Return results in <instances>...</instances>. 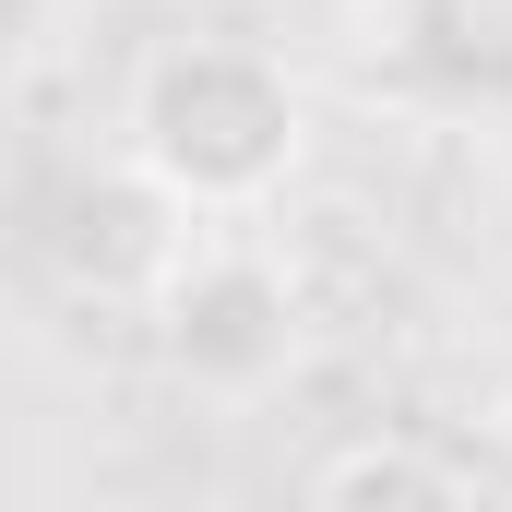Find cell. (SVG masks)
I'll use <instances>...</instances> for the list:
<instances>
[{
  "instance_id": "cell-1",
  "label": "cell",
  "mask_w": 512,
  "mask_h": 512,
  "mask_svg": "<svg viewBox=\"0 0 512 512\" xmlns=\"http://www.w3.org/2000/svg\"><path fill=\"white\" fill-rule=\"evenodd\" d=\"M310 143V108L286 84L274 48H239V36H179L143 60L131 84V155L191 203V215H251L286 191Z\"/></svg>"
},
{
  "instance_id": "cell-2",
  "label": "cell",
  "mask_w": 512,
  "mask_h": 512,
  "mask_svg": "<svg viewBox=\"0 0 512 512\" xmlns=\"http://www.w3.org/2000/svg\"><path fill=\"white\" fill-rule=\"evenodd\" d=\"M155 334H167V358L191 370V382L215 393H251L286 370V334H298V310H286V274L239 239H191L179 274L155 286Z\"/></svg>"
},
{
  "instance_id": "cell-3",
  "label": "cell",
  "mask_w": 512,
  "mask_h": 512,
  "mask_svg": "<svg viewBox=\"0 0 512 512\" xmlns=\"http://www.w3.org/2000/svg\"><path fill=\"white\" fill-rule=\"evenodd\" d=\"M382 36L453 96H512V0H393Z\"/></svg>"
},
{
  "instance_id": "cell-4",
  "label": "cell",
  "mask_w": 512,
  "mask_h": 512,
  "mask_svg": "<svg viewBox=\"0 0 512 512\" xmlns=\"http://www.w3.org/2000/svg\"><path fill=\"white\" fill-rule=\"evenodd\" d=\"M310 489H322V501H465V465H441V453H417V441H358V453H334Z\"/></svg>"
},
{
  "instance_id": "cell-5",
  "label": "cell",
  "mask_w": 512,
  "mask_h": 512,
  "mask_svg": "<svg viewBox=\"0 0 512 512\" xmlns=\"http://www.w3.org/2000/svg\"><path fill=\"white\" fill-rule=\"evenodd\" d=\"M489 417H501V441H512V382H501V405H489Z\"/></svg>"
}]
</instances>
